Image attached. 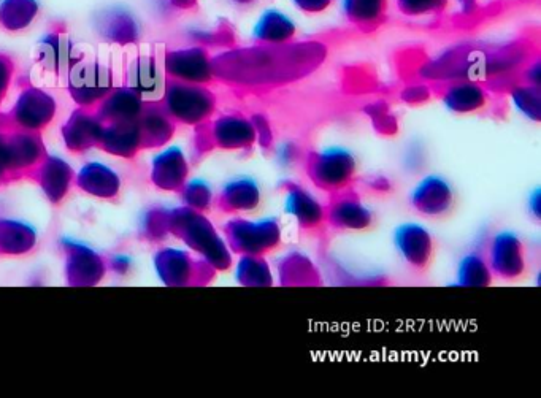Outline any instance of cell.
Listing matches in <instances>:
<instances>
[{"label":"cell","instance_id":"cell-1","mask_svg":"<svg viewBox=\"0 0 541 398\" xmlns=\"http://www.w3.org/2000/svg\"><path fill=\"white\" fill-rule=\"evenodd\" d=\"M356 159L345 148H327L313 154L308 161V175L319 188L338 191L353 180Z\"/></svg>","mask_w":541,"mask_h":398},{"label":"cell","instance_id":"cell-2","mask_svg":"<svg viewBox=\"0 0 541 398\" xmlns=\"http://www.w3.org/2000/svg\"><path fill=\"white\" fill-rule=\"evenodd\" d=\"M489 268L507 280H515L526 270L521 240L511 232H500L489 248Z\"/></svg>","mask_w":541,"mask_h":398},{"label":"cell","instance_id":"cell-3","mask_svg":"<svg viewBox=\"0 0 541 398\" xmlns=\"http://www.w3.org/2000/svg\"><path fill=\"white\" fill-rule=\"evenodd\" d=\"M281 230L275 219L258 222H238L235 230V245L245 256H261L280 243ZM235 246V248H237Z\"/></svg>","mask_w":541,"mask_h":398},{"label":"cell","instance_id":"cell-4","mask_svg":"<svg viewBox=\"0 0 541 398\" xmlns=\"http://www.w3.org/2000/svg\"><path fill=\"white\" fill-rule=\"evenodd\" d=\"M411 203L423 215L440 216L453 205V189L440 177H429L411 194Z\"/></svg>","mask_w":541,"mask_h":398},{"label":"cell","instance_id":"cell-5","mask_svg":"<svg viewBox=\"0 0 541 398\" xmlns=\"http://www.w3.org/2000/svg\"><path fill=\"white\" fill-rule=\"evenodd\" d=\"M396 246L400 256L416 268H424L432 254V238L424 227L403 224L396 232Z\"/></svg>","mask_w":541,"mask_h":398},{"label":"cell","instance_id":"cell-6","mask_svg":"<svg viewBox=\"0 0 541 398\" xmlns=\"http://www.w3.org/2000/svg\"><path fill=\"white\" fill-rule=\"evenodd\" d=\"M286 213L294 216L300 226L315 229L326 221V210L318 200L300 188L289 189L286 194Z\"/></svg>","mask_w":541,"mask_h":398},{"label":"cell","instance_id":"cell-7","mask_svg":"<svg viewBox=\"0 0 541 398\" xmlns=\"http://www.w3.org/2000/svg\"><path fill=\"white\" fill-rule=\"evenodd\" d=\"M296 34V26L289 16L278 10H267L262 13L258 24L254 26L253 37L265 45H283Z\"/></svg>","mask_w":541,"mask_h":398},{"label":"cell","instance_id":"cell-8","mask_svg":"<svg viewBox=\"0 0 541 398\" xmlns=\"http://www.w3.org/2000/svg\"><path fill=\"white\" fill-rule=\"evenodd\" d=\"M326 219L340 229H365L372 224V213L357 200L345 197L326 210Z\"/></svg>","mask_w":541,"mask_h":398},{"label":"cell","instance_id":"cell-9","mask_svg":"<svg viewBox=\"0 0 541 398\" xmlns=\"http://www.w3.org/2000/svg\"><path fill=\"white\" fill-rule=\"evenodd\" d=\"M443 100L449 110L457 111V113H469V111L478 110L486 104V92L472 81H461L445 92Z\"/></svg>","mask_w":541,"mask_h":398},{"label":"cell","instance_id":"cell-10","mask_svg":"<svg viewBox=\"0 0 541 398\" xmlns=\"http://www.w3.org/2000/svg\"><path fill=\"white\" fill-rule=\"evenodd\" d=\"M461 286H488L491 281V268L480 254H469L462 259L457 272Z\"/></svg>","mask_w":541,"mask_h":398},{"label":"cell","instance_id":"cell-11","mask_svg":"<svg viewBox=\"0 0 541 398\" xmlns=\"http://www.w3.org/2000/svg\"><path fill=\"white\" fill-rule=\"evenodd\" d=\"M229 197L232 199V207L235 210H254L261 202V191L256 181L251 178H243V180L234 181L229 186Z\"/></svg>","mask_w":541,"mask_h":398},{"label":"cell","instance_id":"cell-12","mask_svg":"<svg viewBox=\"0 0 541 398\" xmlns=\"http://www.w3.org/2000/svg\"><path fill=\"white\" fill-rule=\"evenodd\" d=\"M386 0H343V10L356 23H373L383 15Z\"/></svg>","mask_w":541,"mask_h":398},{"label":"cell","instance_id":"cell-13","mask_svg":"<svg viewBox=\"0 0 541 398\" xmlns=\"http://www.w3.org/2000/svg\"><path fill=\"white\" fill-rule=\"evenodd\" d=\"M240 280L245 286H270L272 275L261 256H243L240 264Z\"/></svg>","mask_w":541,"mask_h":398},{"label":"cell","instance_id":"cell-14","mask_svg":"<svg viewBox=\"0 0 541 398\" xmlns=\"http://www.w3.org/2000/svg\"><path fill=\"white\" fill-rule=\"evenodd\" d=\"M513 100L516 107L527 116V118L540 121V94L537 89L524 86V88H516L513 91Z\"/></svg>","mask_w":541,"mask_h":398},{"label":"cell","instance_id":"cell-15","mask_svg":"<svg viewBox=\"0 0 541 398\" xmlns=\"http://www.w3.org/2000/svg\"><path fill=\"white\" fill-rule=\"evenodd\" d=\"M443 0H399L400 10L410 15L432 12L435 8L442 7Z\"/></svg>","mask_w":541,"mask_h":398},{"label":"cell","instance_id":"cell-16","mask_svg":"<svg viewBox=\"0 0 541 398\" xmlns=\"http://www.w3.org/2000/svg\"><path fill=\"white\" fill-rule=\"evenodd\" d=\"M302 12L319 13L329 7L332 0H292Z\"/></svg>","mask_w":541,"mask_h":398},{"label":"cell","instance_id":"cell-17","mask_svg":"<svg viewBox=\"0 0 541 398\" xmlns=\"http://www.w3.org/2000/svg\"><path fill=\"white\" fill-rule=\"evenodd\" d=\"M530 210L534 211L535 218H540V191L535 192L529 200Z\"/></svg>","mask_w":541,"mask_h":398}]
</instances>
